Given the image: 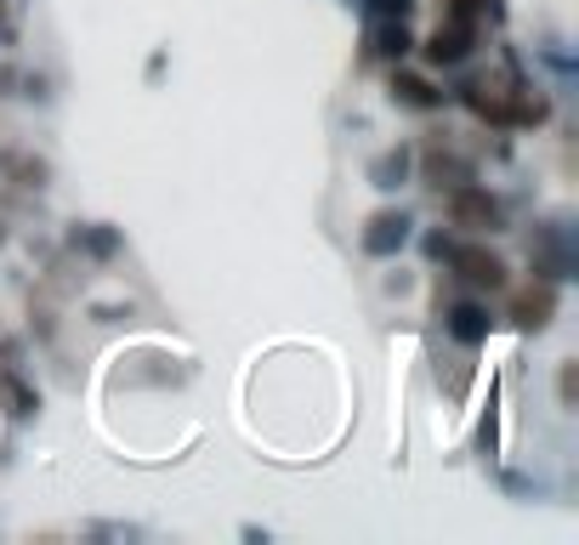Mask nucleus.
Masks as SVG:
<instances>
[{
	"mask_svg": "<svg viewBox=\"0 0 579 545\" xmlns=\"http://www.w3.org/2000/svg\"><path fill=\"white\" fill-rule=\"evenodd\" d=\"M449 221L466 233H500V200H489L483 188H471V182H455V193H449Z\"/></svg>",
	"mask_w": 579,
	"mask_h": 545,
	"instance_id": "f257e3e1",
	"label": "nucleus"
},
{
	"mask_svg": "<svg viewBox=\"0 0 579 545\" xmlns=\"http://www.w3.org/2000/svg\"><path fill=\"white\" fill-rule=\"evenodd\" d=\"M449 262H455V279L471 284V290H500V284H506V262H500L494 251H483V244L449 251Z\"/></svg>",
	"mask_w": 579,
	"mask_h": 545,
	"instance_id": "f03ea898",
	"label": "nucleus"
},
{
	"mask_svg": "<svg viewBox=\"0 0 579 545\" xmlns=\"http://www.w3.org/2000/svg\"><path fill=\"white\" fill-rule=\"evenodd\" d=\"M410 239V216L404 211H375L364 228V256H398Z\"/></svg>",
	"mask_w": 579,
	"mask_h": 545,
	"instance_id": "7ed1b4c3",
	"label": "nucleus"
},
{
	"mask_svg": "<svg viewBox=\"0 0 579 545\" xmlns=\"http://www.w3.org/2000/svg\"><path fill=\"white\" fill-rule=\"evenodd\" d=\"M471 40H477L471 23H449V17H443L438 35L426 40V63H438V68H443V63H461V58L471 52Z\"/></svg>",
	"mask_w": 579,
	"mask_h": 545,
	"instance_id": "20e7f679",
	"label": "nucleus"
},
{
	"mask_svg": "<svg viewBox=\"0 0 579 545\" xmlns=\"http://www.w3.org/2000/svg\"><path fill=\"white\" fill-rule=\"evenodd\" d=\"M551 313H557V290H551V284H534V290H523L517 302H512V318H517L523 330H545Z\"/></svg>",
	"mask_w": 579,
	"mask_h": 545,
	"instance_id": "39448f33",
	"label": "nucleus"
},
{
	"mask_svg": "<svg viewBox=\"0 0 579 545\" xmlns=\"http://www.w3.org/2000/svg\"><path fill=\"white\" fill-rule=\"evenodd\" d=\"M489 307H477V302H461V307H449V335H455L461 346H483L489 341Z\"/></svg>",
	"mask_w": 579,
	"mask_h": 545,
	"instance_id": "423d86ee",
	"label": "nucleus"
},
{
	"mask_svg": "<svg viewBox=\"0 0 579 545\" xmlns=\"http://www.w3.org/2000/svg\"><path fill=\"white\" fill-rule=\"evenodd\" d=\"M392 97L410 109H443V91L432 80H420V74H392Z\"/></svg>",
	"mask_w": 579,
	"mask_h": 545,
	"instance_id": "0eeeda50",
	"label": "nucleus"
},
{
	"mask_svg": "<svg viewBox=\"0 0 579 545\" xmlns=\"http://www.w3.org/2000/svg\"><path fill=\"white\" fill-rule=\"evenodd\" d=\"M443 17L449 23H483V17H500V0H443Z\"/></svg>",
	"mask_w": 579,
	"mask_h": 545,
	"instance_id": "6e6552de",
	"label": "nucleus"
},
{
	"mask_svg": "<svg viewBox=\"0 0 579 545\" xmlns=\"http://www.w3.org/2000/svg\"><path fill=\"white\" fill-rule=\"evenodd\" d=\"M410 29H404V17H387L381 23V29H375V52H381V58H404L410 52Z\"/></svg>",
	"mask_w": 579,
	"mask_h": 545,
	"instance_id": "1a4fd4ad",
	"label": "nucleus"
},
{
	"mask_svg": "<svg viewBox=\"0 0 579 545\" xmlns=\"http://www.w3.org/2000/svg\"><path fill=\"white\" fill-rule=\"evenodd\" d=\"M369 177H375V188H398V182L410 177V148H392V154H381Z\"/></svg>",
	"mask_w": 579,
	"mask_h": 545,
	"instance_id": "9d476101",
	"label": "nucleus"
},
{
	"mask_svg": "<svg viewBox=\"0 0 579 545\" xmlns=\"http://www.w3.org/2000/svg\"><path fill=\"white\" fill-rule=\"evenodd\" d=\"M80 244H86L91 256H114V244H119V239H114L109 228H91V233H80Z\"/></svg>",
	"mask_w": 579,
	"mask_h": 545,
	"instance_id": "9b49d317",
	"label": "nucleus"
}]
</instances>
